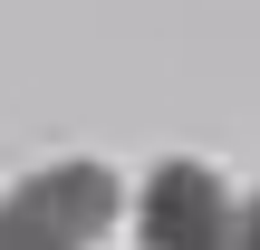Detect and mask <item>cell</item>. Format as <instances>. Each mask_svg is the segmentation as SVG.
I'll use <instances>...</instances> for the list:
<instances>
[{"label":"cell","mask_w":260,"mask_h":250,"mask_svg":"<svg viewBox=\"0 0 260 250\" xmlns=\"http://www.w3.org/2000/svg\"><path fill=\"white\" fill-rule=\"evenodd\" d=\"M116 173L106 164H48L0 202V250H87L116 222Z\"/></svg>","instance_id":"6da1fadb"},{"label":"cell","mask_w":260,"mask_h":250,"mask_svg":"<svg viewBox=\"0 0 260 250\" xmlns=\"http://www.w3.org/2000/svg\"><path fill=\"white\" fill-rule=\"evenodd\" d=\"M222 222H232V202H222V183H212L203 164H164V173L145 183V202H135L145 250H174V241H193V231H222Z\"/></svg>","instance_id":"7a4b0ae2"},{"label":"cell","mask_w":260,"mask_h":250,"mask_svg":"<svg viewBox=\"0 0 260 250\" xmlns=\"http://www.w3.org/2000/svg\"><path fill=\"white\" fill-rule=\"evenodd\" d=\"M232 231H241V212H232L222 231H193V241H174V250H241V241H232Z\"/></svg>","instance_id":"3957f363"},{"label":"cell","mask_w":260,"mask_h":250,"mask_svg":"<svg viewBox=\"0 0 260 250\" xmlns=\"http://www.w3.org/2000/svg\"><path fill=\"white\" fill-rule=\"evenodd\" d=\"M232 241H241V250H260V193L241 202V231H232Z\"/></svg>","instance_id":"277c9868"}]
</instances>
